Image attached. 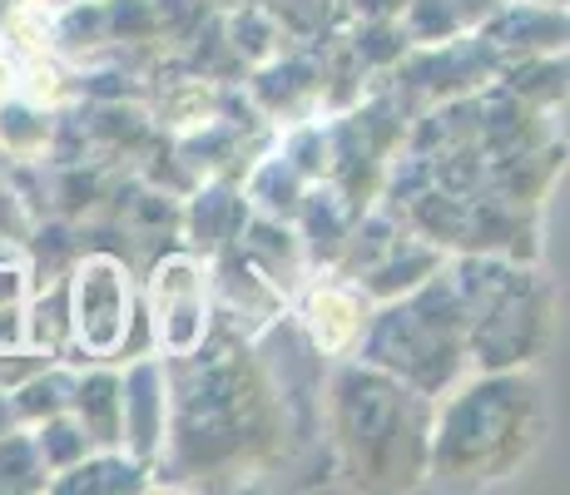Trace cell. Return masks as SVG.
<instances>
[{"label": "cell", "instance_id": "obj_1", "mask_svg": "<svg viewBox=\"0 0 570 495\" xmlns=\"http://www.w3.org/2000/svg\"><path fill=\"white\" fill-rule=\"evenodd\" d=\"M164 372H169V436L155 481L189 476L194 486H204L214 476H254L283 436V412L254 347L214 323V333L194 352L164 357Z\"/></svg>", "mask_w": 570, "mask_h": 495}, {"label": "cell", "instance_id": "obj_2", "mask_svg": "<svg viewBox=\"0 0 570 495\" xmlns=\"http://www.w3.org/2000/svg\"><path fill=\"white\" fill-rule=\"evenodd\" d=\"M546 442V392L535 367L462 372L432 402L426 481L497 486L521 476Z\"/></svg>", "mask_w": 570, "mask_h": 495}, {"label": "cell", "instance_id": "obj_3", "mask_svg": "<svg viewBox=\"0 0 570 495\" xmlns=\"http://www.w3.org/2000/svg\"><path fill=\"white\" fill-rule=\"evenodd\" d=\"M426 442L432 396L357 357L333 362L323 377V446L333 476L363 491H412L426 481Z\"/></svg>", "mask_w": 570, "mask_h": 495}, {"label": "cell", "instance_id": "obj_4", "mask_svg": "<svg viewBox=\"0 0 570 495\" xmlns=\"http://www.w3.org/2000/svg\"><path fill=\"white\" fill-rule=\"evenodd\" d=\"M446 278L462 297L471 367H535L556 333V293L541 268L497 253H446Z\"/></svg>", "mask_w": 570, "mask_h": 495}, {"label": "cell", "instance_id": "obj_5", "mask_svg": "<svg viewBox=\"0 0 570 495\" xmlns=\"http://www.w3.org/2000/svg\"><path fill=\"white\" fill-rule=\"evenodd\" d=\"M357 362L387 372V377L407 382L422 396H442L462 372H471L466 362V317H462V297H456L446 263L422 283V288L392 297V303H372V317L353 347Z\"/></svg>", "mask_w": 570, "mask_h": 495}, {"label": "cell", "instance_id": "obj_6", "mask_svg": "<svg viewBox=\"0 0 570 495\" xmlns=\"http://www.w3.org/2000/svg\"><path fill=\"white\" fill-rule=\"evenodd\" d=\"M70 303V362H125L129 333L139 323L135 273L115 253H75L65 268Z\"/></svg>", "mask_w": 570, "mask_h": 495}, {"label": "cell", "instance_id": "obj_7", "mask_svg": "<svg viewBox=\"0 0 570 495\" xmlns=\"http://www.w3.org/2000/svg\"><path fill=\"white\" fill-rule=\"evenodd\" d=\"M145 317L149 352L184 357L214 333V288H208V258L179 248L155 258L145 278Z\"/></svg>", "mask_w": 570, "mask_h": 495}, {"label": "cell", "instance_id": "obj_8", "mask_svg": "<svg viewBox=\"0 0 570 495\" xmlns=\"http://www.w3.org/2000/svg\"><path fill=\"white\" fill-rule=\"evenodd\" d=\"M288 317L298 323V333L313 343L317 357L343 362L353 357L357 337H363L367 317H372V297L357 288L353 278L337 273H313L288 303Z\"/></svg>", "mask_w": 570, "mask_h": 495}, {"label": "cell", "instance_id": "obj_9", "mask_svg": "<svg viewBox=\"0 0 570 495\" xmlns=\"http://www.w3.org/2000/svg\"><path fill=\"white\" fill-rule=\"evenodd\" d=\"M169 436V372L159 352L119 362V451L145 461L149 471L164 456Z\"/></svg>", "mask_w": 570, "mask_h": 495}, {"label": "cell", "instance_id": "obj_10", "mask_svg": "<svg viewBox=\"0 0 570 495\" xmlns=\"http://www.w3.org/2000/svg\"><path fill=\"white\" fill-rule=\"evenodd\" d=\"M208 288H214V323L224 333L244 337V343H254L258 333H268L288 313V297L273 288L238 248H224L208 258Z\"/></svg>", "mask_w": 570, "mask_h": 495}, {"label": "cell", "instance_id": "obj_11", "mask_svg": "<svg viewBox=\"0 0 570 495\" xmlns=\"http://www.w3.org/2000/svg\"><path fill=\"white\" fill-rule=\"evenodd\" d=\"M244 95L254 99V109L273 129L313 119L317 99H323V60L308 46H283L273 60L244 75Z\"/></svg>", "mask_w": 570, "mask_h": 495}, {"label": "cell", "instance_id": "obj_12", "mask_svg": "<svg viewBox=\"0 0 570 495\" xmlns=\"http://www.w3.org/2000/svg\"><path fill=\"white\" fill-rule=\"evenodd\" d=\"M248 218H254V208H248V198L234 179H199V189L179 208L184 248L199 253V258H214V253L238 244Z\"/></svg>", "mask_w": 570, "mask_h": 495}, {"label": "cell", "instance_id": "obj_13", "mask_svg": "<svg viewBox=\"0 0 570 495\" xmlns=\"http://www.w3.org/2000/svg\"><path fill=\"white\" fill-rule=\"evenodd\" d=\"M476 36L507 60V55H561L566 50V6H535V0H501Z\"/></svg>", "mask_w": 570, "mask_h": 495}, {"label": "cell", "instance_id": "obj_14", "mask_svg": "<svg viewBox=\"0 0 570 495\" xmlns=\"http://www.w3.org/2000/svg\"><path fill=\"white\" fill-rule=\"evenodd\" d=\"M234 248L244 253V258L254 263V268L283 297H288V303H293V293H298L303 283L313 278L308 253H303V238H298V228H293L288 218H263V214H254L244 224V234H238Z\"/></svg>", "mask_w": 570, "mask_h": 495}, {"label": "cell", "instance_id": "obj_15", "mask_svg": "<svg viewBox=\"0 0 570 495\" xmlns=\"http://www.w3.org/2000/svg\"><path fill=\"white\" fill-rule=\"evenodd\" d=\"M353 218H357V208L347 204V198L337 194L327 179L308 184L298 214H293V228H298L303 253H308V268L313 273H333L337 253H343L347 234H353Z\"/></svg>", "mask_w": 570, "mask_h": 495}, {"label": "cell", "instance_id": "obj_16", "mask_svg": "<svg viewBox=\"0 0 570 495\" xmlns=\"http://www.w3.org/2000/svg\"><path fill=\"white\" fill-rule=\"evenodd\" d=\"M155 471L145 461H135L129 451L119 446H95L90 456H80L70 471L50 476V491L55 495H139V491H155Z\"/></svg>", "mask_w": 570, "mask_h": 495}, {"label": "cell", "instance_id": "obj_17", "mask_svg": "<svg viewBox=\"0 0 570 495\" xmlns=\"http://www.w3.org/2000/svg\"><path fill=\"white\" fill-rule=\"evenodd\" d=\"M442 263H446V253H442V248L426 244V238H416L412 228L402 224L397 244H392V248L382 253V258L363 273V278H353V283L372 297V303H392V297H402V293L422 288V283L432 278V273L442 268Z\"/></svg>", "mask_w": 570, "mask_h": 495}, {"label": "cell", "instance_id": "obj_18", "mask_svg": "<svg viewBox=\"0 0 570 495\" xmlns=\"http://www.w3.org/2000/svg\"><path fill=\"white\" fill-rule=\"evenodd\" d=\"M70 416L90 436V446H119V362H80Z\"/></svg>", "mask_w": 570, "mask_h": 495}, {"label": "cell", "instance_id": "obj_19", "mask_svg": "<svg viewBox=\"0 0 570 495\" xmlns=\"http://www.w3.org/2000/svg\"><path fill=\"white\" fill-rule=\"evenodd\" d=\"M238 189H244V198H248V208H254V214H263V218H288V224H293L303 194H308V179H303V174L293 169L288 159H283L278 145H268L244 169Z\"/></svg>", "mask_w": 570, "mask_h": 495}, {"label": "cell", "instance_id": "obj_20", "mask_svg": "<svg viewBox=\"0 0 570 495\" xmlns=\"http://www.w3.org/2000/svg\"><path fill=\"white\" fill-rule=\"evenodd\" d=\"M218 26H224L228 50L238 55V65H244V70H254V65L273 60V55L288 46V36H283L278 16L268 10V0H248V6L218 10Z\"/></svg>", "mask_w": 570, "mask_h": 495}, {"label": "cell", "instance_id": "obj_21", "mask_svg": "<svg viewBox=\"0 0 570 495\" xmlns=\"http://www.w3.org/2000/svg\"><path fill=\"white\" fill-rule=\"evenodd\" d=\"M20 323H26V347L70 362V303H65V278H50L30 297H20Z\"/></svg>", "mask_w": 570, "mask_h": 495}, {"label": "cell", "instance_id": "obj_22", "mask_svg": "<svg viewBox=\"0 0 570 495\" xmlns=\"http://www.w3.org/2000/svg\"><path fill=\"white\" fill-rule=\"evenodd\" d=\"M55 115L60 109H46L36 105V99L6 90L0 95V154H10V159H46L50 149V135H55Z\"/></svg>", "mask_w": 570, "mask_h": 495}, {"label": "cell", "instance_id": "obj_23", "mask_svg": "<svg viewBox=\"0 0 570 495\" xmlns=\"http://www.w3.org/2000/svg\"><path fill=\"white\" fill-rule=\"evenodd\" d=\"M75 362H46L40 372H30L26 382H16L6 396H10V412H16L20 426H36L46 422V416H60L70 412V392H75Z\"/></svg>", "mask_w": 570, "mask_h": 495}, {"label": "cell", "instance_id": "obj_24", "mask_svg": "<svg viewBox=\"0 0 570 495\" xmlns=\"http://www.w3.org/2000/svg\"><path fill=\"white\" fill-rule=\"evenodd\" d=\"M268 10L278 16L288 46H308V50L327 46L347 26L343 0H268Z\"/></svg>", "mask_w": 570, "mask_h": 495}, {"label": "cell", "instance_id": "obj_25", "mask_svg": "<svg viewBox=\"0 0 570 495\" xmlns=\"http://www.w3.org/2000/svg\"><path fill=\"white\" fill-rule=\"evenodd\" d=\"M0 491L6 495H30V491H50V471L36 451L30 426H6L0 432Z\"/></svg>", "mask_w": 570, "mask_h": 495}, {"label": "cell", "instance_id": "obj_26", "mask_svg": "<svg viewBox=\"0 0 570 495\" xmlns=\"http://www.w3.org/2000/svg\"><path fill=\"white\" fill-rule=\"evenodd\" d=\"M343 46L357 55V65H363L367 75H387L392 65L412 50L397 20H347V26H343Z\"/></svg>", "mask_w": 570, "mask_h": 495}, {"label": "cell", "instance_id": "obj_27", "mask_svg": "<svg viewBox=\"0 0 570 495\" xmlns=\"http://www.w3.org/2000/svg\"><path fill=\"white\" fill-rule=\"evenodd\" d=\"M397 26L412 50H432V46H446V40L466 36V20L456 16L452 0H407Z\"/></svg>", "mask_w": 570, "mask_h": 495}, {"label": "cell", "instance_id": "obj_28", "mask_svg": "<svg viewBox=\"0 0 570 495\" xmlns=\"http://www.w3.org/2000/svg\"><path fill=\"white\" fill-rule=\"evenodd\" d=\"M30 436H36V451H40V461H46V471L50 476H60V471H70L80 456H90V436L80 432V422H75L70 412H60V416H46V422H36L30 426Z\"/></svg>", "mask_w": 570, "mask_h": 495}, {"label": "cell", "instance_id": "obj_29", "mask_svg": "<svg viewBox=\"0 0 570 495\" xmlns=\"http://www.w3.org/2000/svg\"><path fill=\"white\" fill-rule=\"evenodd\" d=\"M214 16L208 0H155V20H159V46L179 50L199 36V26Z\"/></svg>", "mask_w": 570, "mask_h": 495}, {"label": "cell", "instance_id": "obj_30", "mask_svg": "<svg viewBox=\"0 0 570 495\" xmlns=\"http://www.w3.org/2000/svg\"><path fill=\"white\" fill-rule=\"evenodd\" d=\"M26 347V323H20V297L16 303H0V357L6 352Z\"/></svg>", "mask_w": 570, "mask_h": 495}, {"label": "cell", "instance_id": "obj_31", "mask_svg": "<svg viewBox=\"0 0 570 495\" xmlns=\"http://www.w3.org/2000/svg\"><path fill=\"white\" fill-rule=\"evenodd\" d=\"M407 0H343L347 20H397Z\"/></svg>", "mask_w": 570, "mask_h": 495}, {"label": "cell", "instance_id": "obj_32", "mask_svg": "<svg viewBox=\"0 0 570 495\" xmlns=\"http://www.w3.org/2000/svg\"><path fill=\"white\" fill-rule=\"evenodd\" d=\"M452 6H456V16H462V20H466V30H476V26H481V20H487V16H491V10H497V6H501V0H452Z\"/></svg>", "mask_w": 570, "mask_h": 495}, {"label": "cell", "instance_id": "obj_33", "mask_svg": "<svg viewBox=\"0 0 570 495\" xmlns=\"http://www.w3.org/2000/svg\"><path fill=\"white\" fill-rule=\"evenodd\" d=\"M6 426H16V412H10V396L0 387V432H6Z\"/></svg>", "mask_w": 570, "mask_h": 495}, {"label": "cell", "instance_id": "obj_34", "mask_svg": "<svg viewBox=\"0 0 570 495\" xmlns=\"http://www.w3.org/2000/svg\"><path fill=\"white\" fill-rule=\"evenodd\" d=\"M214 10H234V6H248V0H208Z\"/></svg>", "mask_w": 570, "mask_h": 495}, {"label": "cell", "instance_id": "obj_35", "mask_svg": "<svg viewBox=\"0 0 570 495\" xmlns=\"http://www.w3.org/2000/svg\"><path fill=\"white\" fill-rule=\"evenodd\" d=\"M16 10V0H0V26H6V16Z\"/></svg>", "mask_w": 570, "mask_h": 495}, {"label": "cell", "instance_id": "obj_36", "mask_svg": "<svg viewBox=\"0 0 570 495\" xmlns=\"http://www.w3.org/2000/svg\"><path fill=\"white\" fill-rule=\"evenodd\" d=\"M535 6H566V0H535Z\"/></svg>", "mask_w": 570, "mask_h": 495}, {"label": "cell", "instance_id": "obj_37", "mask_svg": "<svg viewBox=\"0 0 570 495\" xmlns=\"http://www.w3.org/2000/svg\"><path fill=\"white\" fill-rule=\"evenodd\" d=\"M50 6H65V0H50Z\"/></svg>", "mask_w": 570, "mask_h": 495}]
</instances>
